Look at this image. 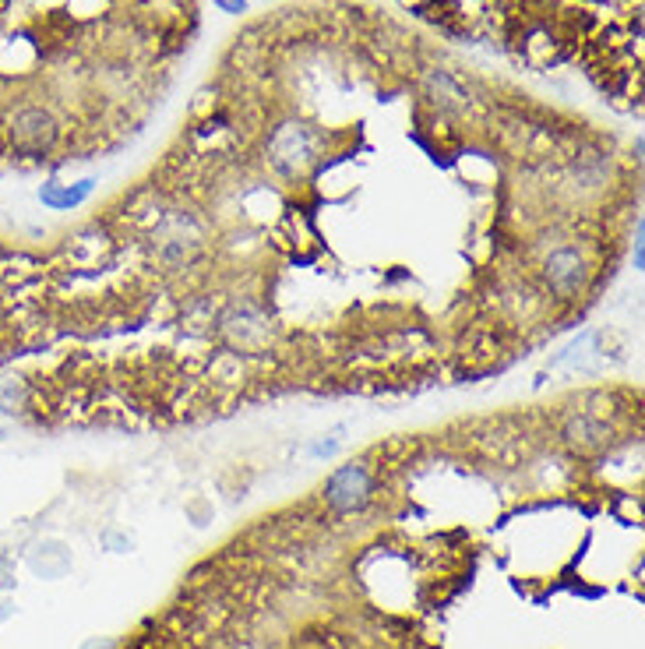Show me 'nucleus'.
<instances>
[{
	"mask_svg": "<svg viewBox=\"0 0 645 649\" xmlns=\"http://www.w3.org/2000/svg\"><path fill=\"white\" fill-rule=\"evenodd\" d=\"M321 152H325V138L318 127L304 124V120H282L265 138L268 166L286 180L307 177L321 163Z\"/></svg>",
	"mask_w": 645,
	"mask_h": 649,
	"instance_id": "1",
	"label": "nucleus"
},
{
	"mask_svg": "<svg viewBox=\"0 0 645 649\" xmlns=\"http://www.w3.org/2000/svg\"><path fill=\"white\" fill-rule=\"evenodd\" d=\"M543 286L554 293L557 300H575L586 293L589 279H593V265H589L586 251L575 244L554 247V251L543 258Z\"/></svg>",
	"mask_w": 645,
	"mask_h": 649,
	"instance_id": "2",
	"label": "nucleus"
},
{
	"mask_svg": "<svg viewBox=\"0 0 645 649\" xmlns=\"http://www.w3.org/2000/svg\"><path fill=\"white\" fill-rule=\"evenodd\" d=\"M374 491H378V477L371 473V466L349 463V466H339V470L328 477L325 505L332 508L335 515L364 512V508L374 501Z\"/></svg>",
	"mask_w": 645,
	"mask_h": 649,
	"instance_id": "3",
	"label": "nucleus"
},
{
	"mask_svg": "<svg viewBox=\"0 0 645 649\" xmlns=\"http://www.w3.org/2000/svg\"><path fill=\"white\" fill-rule=\"evenodd\" d=\"M219 332L226 336V343L240 353H261L272 339V321L251 300H240V304H230L219 318Z\"/></svg>",
	"mask_w": 645,
	"mask_h": 649,
	"instance_id": "4",
	"label": "nucleus"
},
{
	"mask_svg": "<svg viewBox=\"0 0 645 649\" xmlns=\"http://www.w3.org/2000/svg\"><path fill=\"white\" fill-rule=\"evenodd\" d=\"M198 247H201V226L191 216H184V212L170 216L156 230V254L159 262L170 265V269H180V265L191 262L194 254H198Z\"/></svg>",
	"mask_w": 645,
	"mask_h": 649,
	"instance_id": "5",
	"label": "nucleus"
},
{
	"mask_svg": "<svg viewBox=\"0 0 645 649\" xmlns=\"http://www.w3.org/2000/svg\"><path fill=\"white\" fill-rule=\"evenodd\" d=\"M423 92H427V99L434 103V110L438 113H466L469 110V89L462 85V78L448 75V71H427V78H423Z\"/></svg>",
	"mask_w": 645,
	"mask_h": 649,
	"instance_id": "6",
	"label": "nucleus"
},
{
	"mask_svg": "<svg viewBox=\"0 0 645 649\" xmlns=\"http://www.w3.org/2000/svg\"><path fill=\"white\" fill-rule=\"evenodd\" d=\"M564 438L575 448H603L610 441V427L593 417H571L564 427Z\"/></svg>",
	"mask_w": 645,
	"mask_h": 649,
	"instance_id": "7",
	"label": "nucleus"
},
{
	"mask_svg": "<svg viewBox=\"0 0 645 649\" xmlns=\"http://www.w3.org/2000/svg\"><path fill=\"white\" fill-rule=\"evenodd\" d=\"M219 8H226V11H233V15H240L244 11V0H215Z\"/></svg>",
	"mask_w": 645,
	"mask_h": 649,
	"instance_id": "8",
	"label": "nucleus"
}]
</instances>
